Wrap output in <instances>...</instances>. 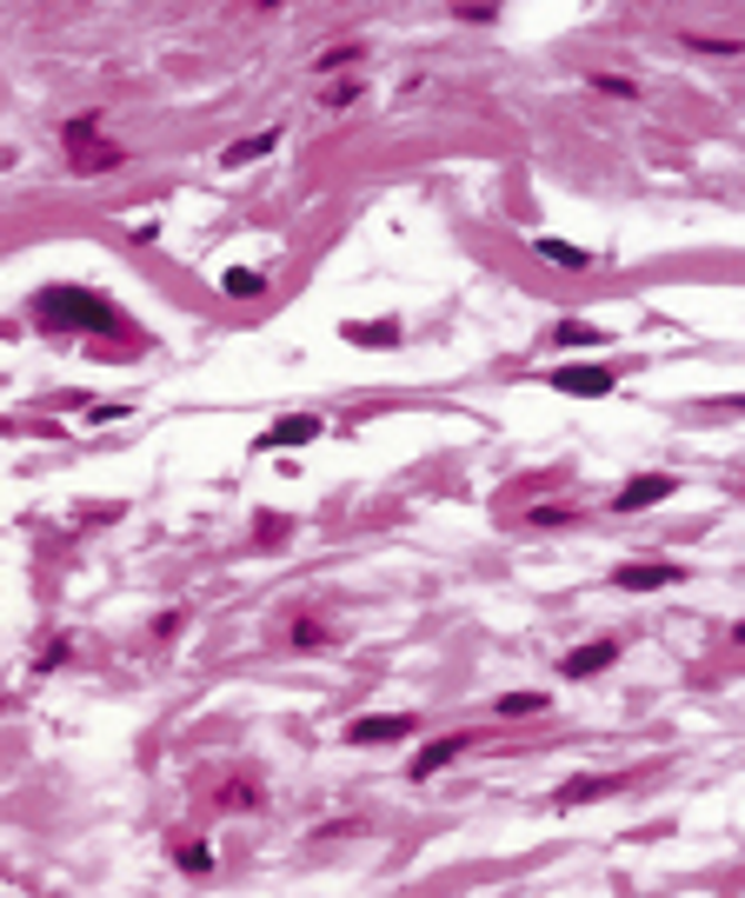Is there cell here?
<instances>
[{
  "instance_id": "2",
  "label": "cell",
  "mask_w": 745,
  "mask_h": 898,
  "mask_svg": "<svg viewBox=\"0 0 745 898\" xmlns=\"http://www.w3.org/2000/svg\"><path fill=\"white\" fill-rule=\"evenodd\" d=\"M67 147H73V173H100V167L120 160V147H100L93 140V120H73L67 127Z\"/></svg>"
},
{
  "instance_id": "6",
  "label": "cell",
  "mask_w": 745,
  "mask_h": 898,
  "mask_svg": "<svg viewBox=\"0 0 745 898\" xmlns=\"http://www.w3.org/2000/svg\"><path fill=\"white\" fill-rule=\"evenodd\" d=\"M679 493V480L673 473H653V480H633V486H620V513H646V506H660V500H673Z\"/></svg>"
},
{
  "instance_id": "12",
  "label": "cell",
  "mask_w": 745,
  "mask_h": 898,
  "mask_svg": "<svg viewBox=\"0 0 745 898\" xmlns=\"http://www.w3.org/2000/svg\"><path fill=\"white\" fill-rule=\"evenodd\" d=\"M273 140H280V133H253V140H233V147H226L220 160H226V167H246V160H260V153H273Z\"/></svg>"
},
{
  "instance_id": "8",
  "label": "cell",
  "mask_w": 745,
  "mask_h": 898,
  "mask_svg": "<svg viewBox=\"0 0 745 898\" xmlns=\"http://www.w3.org/2000/svg\"><path fill=\"white\" fill-rule=\"evenodd\" d=\"M313 433H320V420H313V413H293V420H280V426L260 433V453H286V446H300V440H313Z\"/></svg>"
},
{
  "instance_id": "20",
  "label": "cell",
  "mask_w": 745,
  "mask_h": 898,
  "mask_svg": "<svg viewBox=\"0 0 745 898\" xmlns=\"http://www.w3.org/2000/svg\"><path fill=\"white\" fill-rule=\"evenodd\" d=\"M180 866L187 872H207V846H180Z\"/></svg>"
},
{
  "instance_id": "19",
  "label": "cell",
  "mask_w": 745,
  "mask_h": 898,
  "mask_svg": "<svg viewBox=\"0 0 745 898\" xmlns=\"http://www.w3.org/2000/svg\"><path fill=\"white\" fill-rule=\"evenodd\" d=\"M280 539H286V519H280V513H273V519H260V546H280Z\"/></svg>"
},
{
  "instance_id": "15",
  "label": "cell",
  "mask_w": 745,
  "mask_h": 898,
  "mask_svg": "<svg viewBox=\"0 0 745 898\" xmlns=\"http://www.w3.org/2000/svg\"><path fill=\"white\" fill-rule=\"evenodd\" d=\"M220 286H226L233 300H253V293H260V273H253V266H240V273H226Z\"/></svg>"
},
{
  "instance_id": "17",
  "label": "cell",
  "mask_w": 745,
  "mask_h": 898,
  "mask_svg": "<svg viewBox=\"0 0 745 898\" xmlns=\"http://www.w3.org/2000/svg\"><path fill=\"white\" fill-rule=\"evenodd\" d=\"M293 646H300V653L326 646V626H320V619H293Z\"/></svg>"
},
{
  "instance_id": "14",
  "label": "cell",
  "mask_w": 745,
  "mask_h": 898,
  "mask_svg": "<svg viewBox=\"0 0 745 898\" xmlns=\"http://www.w3.org/2000/svg\"><path fill=\"white\" fill-rule=\"evenodd\" d=\"M560 346H600V326H586V320H560V333H553Z\"/></svg>"
},
{
  "instance_id": "4",
  "label": "cell",
  "mask_w": 745,
  "mask_h": 898,
  "mask_svg": "<svg viewBox=\"0 0 745 898\" xmlns=\"http://www.w3.org/2000/svg\"><path fill=\"white\" fill-rule=\"evenodd\" d=\"M413 733V719L406 713H366V719H353L346 726V739L353 746H386V739H406Z\"/></svg>"
},
{
  "instance_id": "16",
  "label": "cell",
  "mask_w": 745,
  "mask_h": 898,
  "mask_svg": "<svg viewBox=\"0 0 745 898\" xmlns=\"http://www.w3.org/2000/svg\"><path fill=\"white\" fill-rule=\"evenodd\" d=\"M346 340H353V346H393L400 333H393V326H346Z\"/></svg>"
},
{
  "instance_id": "5",
  "label": "cell",
  "mask_w": 745,
  "mask_h": 898,
  "mask_svg": "<svg viewBox=\"0 0 745 898\" xmlns=\"http://www.w3.org/2000/svg\"><path fill=\"white\" fill-rule=\"evenodd\" d=\"M553 386L573 393V400H600V393H613V366H560Z\"/></svg>"
},
{
  "instance_id": "9",
  "label": "cell",
  "mask_w": 745,
  "mask_h": 898,
  "mask_svg": "<svg viewBox=\"0 0 745 898\" xmlns=\"http://www.w3.org/2000/svg\"><path fill=\"white\" fill-rule=\"evenodd\" d=\"M613 659H620V646H613V639H600V646H580V653H566V659H560V673H566V679H586V673H606Z\"/></svg>"
},
{
  "instance_id": "13",
  "label": "cell",
  "mask_w": 745,
  "mask_h": 898,
  "mask_svg": "<svg viewBox=\"0 0 745 898\" xmlns=\"http://www.w3.org/2000/svg\"><path fill=\"white\" fill-rule=\"evenodd\" d=\"M220 806L226 813H246V806H260V793H253V779L240 773V779H226V793H220Z\"/></svg>"
},
{
  "instance_id": "11",
  "label": "cell",
  "mask_w": 745,
  "mask_h": 898,
  "mask_svg": "<svg viewBox=\"0 0 745 898\" xmlns=\"http://www.w3.org/2000/svg\"><path fill=\"white\" fill-rule=\"evenodd\" d=\"M613 786H620V779H606V773H600V779H566V786H560V806H586V799H606Z\"/></svg>"
},
{
  "instance_id": "7",
  "label": "cell",
  "mask_w": 745,
  "mask_h": 898,
  "mask_svg": "<svg viewBox=\"0 0 745 898\" xmlns=\"http://www.w3.org/2000/svg\"><path fill=\"white\" fill-rule=\"evenodd\" d=\"M466 746H473V733H446V739H433V746L413 759V779H433V773H446V766H453Z\"/></svg>"
},
{
  "instance_id": "3",
  "label": "cell",
  "mask_w": 745,
  "mask_h": 898,
  "mask_svg": "<svg viewBox=\"0 0 745 898\" xmlns=\"http://www.w3.org/2000/svg\"><path fill=\"white\" fill-rule=\"evenodd\" d=\"M613 579H620L626 593H660V586H673V579H679V566H673V559H626Z\"/></svg>"
},
{
  "instance_id": "1",
  "label": "cell",
  "mask_w": 745,
  "mask_h": 898,
  "mask_svg": "<svg viewBox=\"0 0 745 898\" xmlns=\"http://www.w3.org/2000/svg\"><path fill=\"white\" fill-rule=\"evenodd\" d=\"M33 313H40V326H53V333H107V326L120 320V306H113L107 293H87V286H47V293L33 300Z\"/></svg>"
},
{
  "instance_id": "10",
  "label": "cell",
  "mask_w": 745,
  "mask_h": 898,
  "mask_svg": "<svg viewBox=\"0 0 745 898\" xmlns=\"http://www.w3.org/2000/svg\"><path fill=\"white\" fill-rule=\"evenodd\" d=\"M540 260H553L560 273H586V266H593V253L573 246V240H540Z\"/></svg>"
},
{
  "instance_id": "18",
  "label": "cell",
  "mask_w": 745,
  "mask_h": 898,
  "mask_svg": "<svg viewBox=\"0 0 745 898\" xmlns=\"http://www.w3.org/2000/svg\"><path fill=\"white\" fill-rule=\"evenodd\" d=\"M500 713H506V719H520V713H546V693H513V699H500Z\"/></svg>"
}]
</instances>
